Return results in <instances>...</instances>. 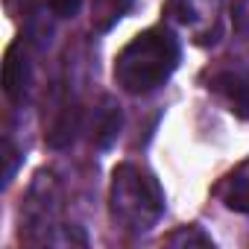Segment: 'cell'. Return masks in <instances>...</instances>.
<instances>
[{"mask_svg": "<svg viewBox=\"0 0 249 249\" xmlns=\"http://www.w3.org/2000/svg\"><path fill=\"white\" fill-rule=\"evenodd\" d=\"M179 59V38L164 27H150L114 56V82L132 97L153 94L173 76Z\"/></svg>", "mask_w": 249, "mask_h": 249, "instance_id": "obj_1", "label": "cell"}, {"mask_svg": "<svg viewBox=\"0 0 249 249\" xmlns=\"http://www.w3.org/2000/svg\"><path fill=\"white\" fill-rule=\"evenodd\" d=\"M111 220L126 231H150L164 214V191L159 179L138 164H117L108 191Z\"/></svg>", "mask_w": 249, "mask_h": 249, "instance_id": "obj_2", "label": "cell"}, {"mask_svg": "<svg viewBox=\"0 0 249 249\" xmlns=\"http://www.w3.org/2000/svg\"><path fill=\"white\" fill-rule=\"evenodd\" d=\"M30 82H33L30 59L24 53V44L15 41V44H9V50L3 56V91L12 103H21L30 91Z\"/></svg>", "mask_w": 249, "mask_h": 249, "instance_id": "obj_3", "label": "cell"}, {"mask_svg": "<svg viewBox=\"0 0 249 249\" xmlns=\"http://www.w3.org/2000/svg\"><path fill=\"white\" fill-rule=\"evenodd\" d=\"M211 85H214V91L229 103V108H231L237 117L249 120V71H243V68L220 71V73H214Z\"/></svg>", "mask_w": 249, "mask_h": 249, "instance_id": "obj_4", "label": "cell"}, {"mask_svg": "<svg viewBox=\"0 0 249 249\" xmlns=\"http://www.w3.org/2000/svg\"><path fill=\"white\" fill-rule=\"evenodd\" d=\"M123 129V108L114 97H103L100 106L94 108V120H91V141L97 150H108L117 135Z\"/></svg>", "mask_w": 249, "mask_h": 249, "instance_id": "obj_5", "label": "cell"}, {"mask_svg": "<svg viewBox=\"0 0 249 249\" xmlns=\"http://www.w3.org/2000/svg\"><path fill=\"white\" fill-rule=\"evenodd\" d=\"M79 117H82V111H79L76 103H65L59 108L56 120L50 123V129H47V147L50 150H65V147L73 144L76 129H79Z\"/></svg>", "mask_w": 249, "mask_h": 249, "instance_id": "obj_6", "label": "cell"}, {"mask_svg": "<svg viewBox=\"0 0 249 249\" xmlns=\"http://www.w3.org/2000/svg\"><path fill=\"white\" fill-rule=\"evenodd\" d=\"M129 6H132V0H91V27L97 33H108L129 12Z\"/></svg>", "mask_w": 249, "mask_h": 249, "instance_id": "obj_7", "label": "cell"}, {"mask_svg": "<svg viewBox=\"0 0 249 249\" xmlns=\"http://www.w3.org/2000/svg\"><path fill=\"white\" fill-rule=\"evenodd\" d=\"M167 18H173L176 24H196L202 15H211V0H167L164 6Z\"/></svg>", "mask_w": 249, "mask_h": 249, "instance_id": "obj_8", "label": "cell"}, {"mask_svg": "<svg viewBox=\"0 0 249 249\" xmlns=\"http://www.w3.org/2000/svg\"><path fill=\"white\" fill-rule=\"evenodd\" d=\"M223 202L229 211L249 214V176H229L223 185Z\"/></svg>", "mask_w": 249, "mask_h": 249, "instance_id": "obj_9", "label": "cell"}, {"mask_svg": "<svg viewBox=\"0 0 249 249\" xmlns=\"http://www.w3.org/2000/svg\"><path fill=\"white\" fill-rule=\"evenodd\" d=\"M82 6V0H50V12L56 18H73Z\"/></svg>", "mask_w": 249, "mask_h": 249, "instance_id": "obj_10", "label": "cell"}]
</instances>
